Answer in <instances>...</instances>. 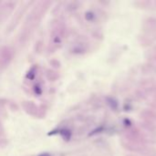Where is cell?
Returning <instances> with one entry per match:
<instances>
[{"label": "cell", "instance_id": "1", "mask_svg": "<svg viewBox=\"0 0 156 156\" xmlns=\"http://www.w3.org/2000/svg\"><path fill=\"white\" fill-rule=\"evenodd\" d=\"M62 136H63V138L66 140H69L70 138V131H68V130H60V132H59Z\"/></svg>", "mask_w": 156, "mask_h": 156}, {"label": "cell", "instance_id": "2", "mask_svg": "<svg viewBox=\"0 0 156 156\" xmlns=\"http://www.w3.org/2000/svg\"><path fill=\"white\" fill-rule=\"evenodd\" d=\"M34 72H35V69H32V70L28 72V75H29V74L31 75L29 79H31V80H32V79L34 78V76H35V73H34Z\"/></svg>", "mask_w": 156, "mask_h": 156}, {"label": "cell", "instance_id": "3", "mask_svg": "<svg viewBox=\"0 0 156 156\" xmlns=\"http://www.w3.org/2000/svg\"><path fill=\"white\" fill-rule=\"evenodd\" d=\"M38 156H50L48 153H41V154H39Z\"/></svg>", "mask_w": 156, "mask_h": 156}]
</instances>
